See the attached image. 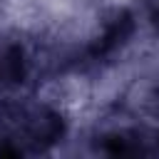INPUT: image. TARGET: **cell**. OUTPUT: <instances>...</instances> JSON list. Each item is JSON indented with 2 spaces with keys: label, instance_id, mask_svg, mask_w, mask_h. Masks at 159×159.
I'll return each instance as SVG.
<instances>
[{
  "label": "cell",
  "instance_id": "cell-1",
  "mask_svg": "<svg viewBox=\"0 0 159 159\" xmlns=\"http://www.w3.org/2000/svg\"><path fill=\"white\" fill-rule=\"evenodd\" d=\"M67 132L62 112L45 102H15L0 107V154L30 157L50 152Z\"/></svg>",
  "mask_w": 159,
  "mask_h": 159
}]
</instances>
